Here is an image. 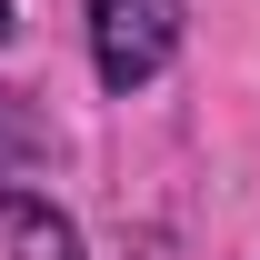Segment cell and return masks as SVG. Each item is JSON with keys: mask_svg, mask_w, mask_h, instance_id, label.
<instances>
[{"mask_svg": "<svg viewBox=\"0 0 260 260\" xmlns=\"http://www.w3.org/2000/svg\"><path fill=\"white\" fill-rule=\"evenodd\" d=\"M80 30H90V70H100V90L130 100V90H150V80L180 60L190 10H180V0H80Z\"/></svg>", "mask_w": 260, "mask_h": 260, "instance_id": "obj_1", "label": "cell"}, {"mask_svg": "<svg viewBox=\"0 0 260 260\" xmlns=\"http://www.w3.org/2000/svg\"><path fill=\"white\" fill-rule=\"evenodd\" d=\"M0 260H80V220L40 190H0Z\"/></svg>", "mask_w": 260, "mask_h": 260, "instance_id": "obj_2", "label": "cell"}, {"mask_svg": "<svg viewBox=\"0 0 260 260\" xmlns=\"http://www.w3.org/2000/svg\"><path fill=\"white\" fill-rule=\"evenodd\" d=\"M0 40H10V0H0Z\"/></svg>", "mask_w": 260, "mask_h": 260, "instance_id": "obj_3", "label": "cell"}]
</instances>
